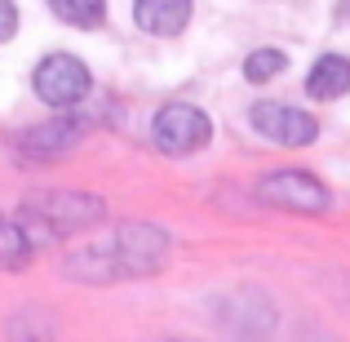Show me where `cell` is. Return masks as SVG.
Here are the masks:
<instances>
[{
    "instance_id": "cell-10",
    "label": "cell",
    "mask_w": 350,
    "mask_h": 342,
    "mask_svg": "<svg viewBox=\"0 0 350 342\" xmlns=\"http://www.w3.org/2000/svg\"><path fill=\"white\" fill-rule=\"evenodd\" d=\"M49 9L71 27H98L107 18V0H49Z\"/></svg>"
},
{
    "instance_id": "cell-14",
    "label": "cell",
    "mask_w": 350,
    "mask_h": 342,
    "mask_svg": "<svg viewBox=\"0 0 350 342\" xmlns=\"http://www.w3.org/2000/svg\"><path fill=\"white\" fill-rule=\"evenodd\" d=\"M337 23H350V0H342V5H337Z\"/></svg>"
},
{
    "instance_id": "cell-5",
    "label": "cell",
    "mask_w": 350,
    "mask_h": 342,
    "mask_svg": "<svg viewBox=\"0 0 350 342\" xmlns=\"http://www.w3.org/2000/svg\"><path fill=\"white\" fill-rule=\"evenodd\" d=\"M257 196L275 209H293V214H324L328 209V191L301 169L266 173V178L257 182Z\"/></svg>"
},
{
    "instance_id": "cell-13",
    "label": "cell",
    "mask_w": 350,
    "mask_h": 342,
    "mask_svg": "<svg viewBox=\"0 0 350 342\" xmlns=\"http://www.w3.org/2000/svg\"><path fill=\"white\" fill-rule=\"evenodd\" d=\"M14 32H18V9H14V0H0V45Z\"/></svg>"
},
{
    "instance_id": "cell-3",
    "label": "cell",
    "mask_w": 350,
    "mask_h": 342,
    "mask_svg": "<svg viewBox=\"0 0 350 342\" xmlns=\"http://www.w3.org/2000/svg\"><path fill=\"white\" fill-rule=\"evenodd\" d=\"M151 138H155V147H160L164 156H191V151H200V147L213 138V125H208V116L200 112V107L169 103V107L155 112Z\"/></svg>"
},
{
    "instance_id": "cell-1",
    "label": "cell",
    "mask_w": 350,
    "mask_h": 342,
    "mask_svg": "<svg viewBox=\"0 0 350 342\" xmlns=\"http://www.w3.org/2000/svg\"><path fill=\"white\" fill-rule=\"evenodd\" d=\"M169 262V236L155 227L129 223L120 227L103 249H85L80 258H71L67 271L80 276V280H116V276H151Z\"/></svg>"
},
{
    "instance_id": "cell-11",
    "label": "cell",
    "mask_w": 350,
    "mask_h": 342,
    "mask_svg": "<svg viewBox=\"0 0 350 342\" xmlns=\"http://www.w3.org/2000/svg\"><path fill=\"white\" fill-rule=\"evenodd\" d=\"M27 258H31V240H27V231L0 214V267H23Z\"/></svg>"
},
{
    "instance_id": "cell-8",
    "label": "cell",
    "mask_w": 350,
    "mask_h": 342,
    "mask_svg": "<svg viewBox=\"0 0 350 342\" xmlns=\"http://www.w3.org/2000/svg\"><path fill=\"white\" fill-rule=\"evenodd\" d=\"M306 94L315 98V103L346 98L350 94V58H342V53H324V58L310 67V76H306Z\"/></svg>"
},
{
    "instance_id": "cell-12",
    "label": "cell",
    "mask_w": 350,
    "mask_h": 342,
    "mask_svg": "<svg viewBox=\"0 0 350 342\" xmlns=\"http://www.w3.org/2000/svg\"><path fill=\"white\" fill-rule=\"evenodd\" d=\"M284 67H288V58H284L280 49H257V53H248L244 76L253 80V85H266V80H271V76H280Z\"/></svg>"
},
{
    "instance_id": "cell-7",
    "label": "cell",
    "mask_w": 350,
    "mask_h": 342,
    "mask_svg": "<svg viewBox=\"0 0 350 342\" xmlns=\"http://www.w3.org/2000/svg\"><path fill=\"white\" fill-rule=\"evenodd\" d=\"M133 23L151 36H178L191 23V0H137Z\"/></svg>"
},
{
    "instance_id": "cell-9",
    "label": "cell",
    "mask_w": 350,
    "mask_h": 342,
    "mask_svg": "<svg viewBox=\"0 0 350 342\" xmlns=\"http://www.w3.org/2000/svg\"><path fill=\"white\" fill-rule=\"evenodd\" d=\"M76 143H80V125H71V120H53V125H40V129H31V134L23 138V151L36 156V160H49V156L71 151Z\"/></svg>"
},
{
    "instance_id": "cell-4",
    "label": "cell",
    "mask_w": 350,
    "mask_h": 342,
    "mask_svg": "<svg viewBox=\"0 0 350 342\" xmlns=\"http://www.w3.org/2000/svg\"><path fill=\"white\" fill-rule=\"evenodd\" d=\"M31 85L49 107H76L80 98L89 94L94 80H89V67L80 58H71V53H49V58H40Z\"/></svg>"
},
{
    "instance_id": "cell-2",
    "label": "cell",
    "mask_w": 350,
    "mask_h": 342,
    "mask_svg": "<svg viewBox=\"0 0 350 342\" xmlns=\"http://www.w3.org/2000/svg\"><path fill=\"white\" fill-rule=\"evenodd\" d=\"M107 205L98 196H80V191H36L23 200V227L31 245L40 240H58L71 231H85L94 223H103Z\"/></svg>"
},
{
    "instance_id": "cell-6",
    "label": "cell",
    "mask_w": 350,
    "mask_h": 342,
    "mask_svg": "<svg viewBox=\"0 0 350 342\" xmlns=\"http://www.w3.org/2000/svg\"><path fill=\"white\" fill-rule=\"evenodd\" d=\"M253 129L262 138H271V143L280 147H310L319 134L315 116L297 112V107H284V103H257L253 107Z\"/></svg>"
}]
</instances>
